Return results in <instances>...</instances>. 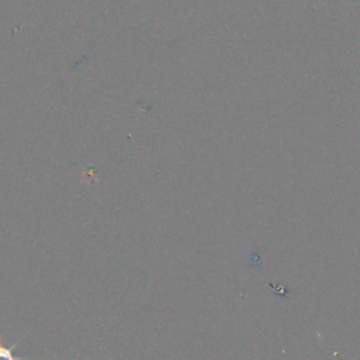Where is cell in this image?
<instances>
[{"label": "cell", "instance_id": "cell-1", "mask_svg": "<svg viewBox=\"0 0 360 360\" xmlns=\"http://www.w3.org/2000/svg\"><path fill=\"white\" fill-rule=\"evenodd\" d=\"M24 336H20L17 341L13 343L12 346H7V345H2L0 343V360H28V357H17V356H14V353H13V350L19 346V343L23 339H24Z\"/></svg>", "mask_w": 360, "mask_h": 360}]
</instances>
